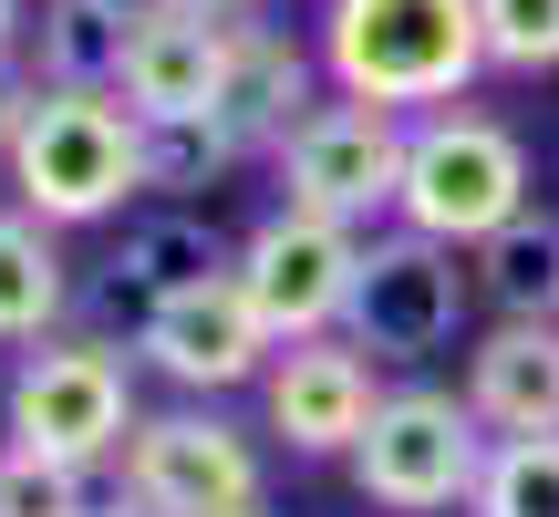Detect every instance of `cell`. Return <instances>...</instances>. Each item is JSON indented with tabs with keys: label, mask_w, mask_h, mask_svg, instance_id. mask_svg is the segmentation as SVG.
Returning a JSON list of instances; mask_svg holds the SVG:
<instances>
[{
	"label": "cell",
	"mask_w": 559,
	"mask_h": 517,
	"mask_svg": "<svg viewBox=\"0 0 559 517\" xmlns=\"http://www.w3.org/2000/svg\"><path fill=\"white\" fill-rule=\"evenodd\" d=\"M32 104H41L32 62H0V156H11V135H21V124H32Z\"/></svg>",
	"instance_id": "cell-23"
},
{
	"label": "cell",
	"mask_w": 559,
	"mask_h": 517,
	"mask_svg": "<svg viewBox=\"0 0 559 517\" xmlns=\"http://www.w3.org/2000/svg\"><path fill=\"white\" fill-rule=\"evenodd\" d=\"M135 352L104 332H52L32 341V352L11 362V383H0V435L21 445V456H52V466H115L124 435H135Z\"/></svg>",
	"instance_id": "cell-4"
},
{
	"label": "cell",
	"mask_w": 559,
	"mask_h": 517,
	"mask_svg": "<svg viewBox=\"0 0 559 517\" xmlns=\"http://www.w3.org/2000/svg\"><path fill=\"white\" fill-rule=\"evenodd\" d=\"M115 507L135 517H239L270 507V435H249L218 404H166V414H135L115 456Z\"/></svg>",
	"instance_id": "cell-5"
},
{
	"label": "cell",
	"mask_w": 559,
	"mask_h": 517,
	"mask_svg": "<svg viewBox=\"0 0 559 517\" xmlns=\"http://www.w3.org/2000/svg\"><path fill=\"white\" fill-rule=\"evenodd\" d=\"M487 73H559V0H477Z\"/></svg>",
	"instance_id": "cell-21"
},
{
	"label": "cell",
	"mask_w": 559,
	"mask_h": 517,
	"mask_svg": "<svg viewBox=\"0 0 559 517\" xmlns=\"http://www.w3.org/2000/svg\"><path fill=\"white\" fill-rule=\"evenodd\" d=\"M466 517H559V435H498Z\"/></svg>",
	"instance_id": "cell-19"
},
{
	"label": "cell",
	"mask_w": 559,
	"mask_h": 517,
	"mask_svg": "<svg viewBox=\"0 0 559 517\" xmlns=\"http://www.w3.org/2000/svg\"><path fill=\"white\" fill-rule=\"evenodd\" d=\"M145 145L156 135L124 94H41L0 177H11V207H32L41 228H104V218H135V197H156Z\"/></svg>",
	"instance_id": "cell-2"
},
{
	"label": "cell",
	"mask_w": 559,
	"mask_h": 517,
	"mask_svg": "<svg viewBox=\"0 0 559 517\" xmlns=\"http://www.w3.org/2000/svg\"><path fill=\"white\" fill-rule=\"evenodd\" d=\"M104 11H115L124 32H135V21H156V11H177V0H104Z\"/></svg>",
	"instance_id": "cell-25"
},
{
	"label": "cell",
	"mask_w": 559,
	"mask_h": 517,
	"mask_svg": "<svg viewBox=\"0 0 559 517\" xmlns=\"http://www.w3.org/2000/svg\"><path fill=\"white\" fill-rule=\"evenodd\" d=\"M321 104V52L290 32V21H270V11H249V21H228V83H218V135H239L249 145V166L280 156V135H290L300 115Z\"/></svg>",
	"instance_id": "cell-12"
},
{
	"label": "cell",
	"mask_w": 559,
	"mask_h": 517,
	"mask_svg": "<svg viewBox=\"0 0 559 517\" xmlns=\"http://www.w3.org/2000/svg\"><path fill=\"white\" fill-rule=\"evenodd\" d=\"M404 124L394 104H353V94H321L311 115L280 135L270 177L280 207H311V218L342 228H394V187H404Z\"/></svg>",
	"instance_id": "cell-7"
},
{
	"label": "cell",
	"mask_w": 559,
	"mask_h": 517,
	"mask_svg": "<svg viewBox=\"0 0 559 517\" xmlns=\"http://www.w3.org/2000/svg\"><path fill=\"white\" fill-rule=\"evenodd\" d=\"M198 11H218V21H249V11H270V0H198Z\"/></svg>",
	"instance_id": "cell-26"
},
{
	"label": "cell",
	"mask_w": 559,
	"mask_h": 517,
	"mask_svg": "<svg viewBox=\"0 0 559 517\" xmlns=\"http://www.w3.org/2000/svg\"><path fill=\"white\" fill-rule=\"evenodd\" d=\"M373 404H383V362L362 341H342V332L280 341L270 373H260V435L280 456H353Z\"/></svg>",
	"instance_id": "cell-11"
},
{
	"label": "cell",
	"mask_w": 559,
	"mask_h": 517,
	"mask_svg": "<svg viewBox=\"0 0 559 517\" xmlns=\"http://www.w3.org/2000/svg\"><path fill=\"white\" fill-rule=\"evenodd\" d=\"M270 321L249 311L239 279H207V290H177L156 311H135V362L156 383H177L187 404H228V394H260L270 373Z\"/></svg>",
	"instance_id": "cell-10"
},
{
	"label": "cell",
	"mask_w": 559,
	"mask_h": 517,
	"mask_svg": "<svg viewBox=\"0 0 559 517\" xmlns=\"http://www.w3.org/2000/svg\"><path fill=\"white\" fill-rule=\"evenodd\" d=\"M362 239H373V228L311 218V207H270V218L239 239V269H228V279H239L249 311L270 321V341H321V332L353 321Z\"/></svg>",
	"instance_id": "cell-9"
},
{
	"label": "cell",
	"mask_w": 559,
	"mask_h": 517,
	"mask_svg": "<svg viewBox=\"0 0 559 517\" xmlns=\"http://www.w3.org/2000/svg\"><path fill=\"white\" fill-rule=\"evenodd\" d=\"M239 517H270V507H239Z\"/></svg>",
	"instance_id": "cell-28"
},
{
	"label": "cell",
	"mask_w": 559,
	"mask_h": 517,
	"mask_svg": "<svg viewBox=\"0 0 559 517\" xmlns=\"http://www.w3.org/2000/svg\"><path fill=\"white\" fill-rule=\"evenodd\" d=\"M487 445H498V435L477 424L466 394H445V383H383L373 424H362V445L342 466H353L362 507H383V517H445V507L477 497Z\"/></svg>",
	"instance_id": "cell-6"
},
{
	"label": "cell",
	"mask_w": 559,
	"mask_h": 517,
	"mask_svg": "<svg viewBox=\"0 0 559 517\" xmlns=\"http://www.w3.org/2000/svg\"><path fill=\"white\" fill-rule=\"evenodd\" d=\"M321 83L353 104H394V115H436L466 104L487 73L477 0H321L311 21Z\"/></svg>",
	"instance_id": "cell-1"
},
{
	"label": "cell",
	"mask_w": 559,
	"mask_h": 517,
	"mask_svg": "<svg viewBox=\"0 0 559 517\" xmlns=\"http://www.w3.org/2000/svg\"><path fill=\"white\" fill-rule=\"evenodd\" d=\"M62 311H73V258H62V228H41L32 207H0V352L52 341Z\"/></svg>",
	"instance_id": "cell-16"
},
{
	"label": "cell",
	"mask_w": 559,
	"mask_h": 517,
	"mask_svg": "<svg viewBox=\"0 0 559 517\" xmlns=\"http://www.w3.org/2000/svg\"><path fill=\"white\" fill-rule=\"evenodd\" d=\"M218 83H228V21L218 11L177 0V11L124 32V83L115 94L135 104L145 124H207L218 115Z\"/></svg>",
	"instance_id": "cell-13"
},
{
	"label": "cell",
	"mask_w": 559,
	"mask_h": 517,
	"mask_svg": "<svg viewBox=\"0 0 559 517\" xmlns=\"http://www.w3.org/2000/svg\"><path fill=\"white\" fill-rule=\"evenodd\" d=\"M145 177H156V197H198V187H218V177H239L249 166V145L239 135H218V124H145Z\"/></svg>",
	"instance_id": "cell-20"
},
{
	"label": "cell",
	"mask_w": 559,
	"mask_h": 517,
	"mask_svg": "<svg viewBox=\"0 0 559 517\" xmlns=\"http://www.w3.org/2000/svg\"><path fill=\"white\" fill-rule=\"evenodd\" d=\"M94 477L83 466H52V456H21L0 445V517H94Z\"/></svg>",
	"instance_id": "cell-22"
},
{
	"label": "cell",
	"mask_w": 559,
	"mask_h": 517,
	"mask_svg": "<svg viewBox=\"0 0 559 517\" xmlns=\"http://www.w3.org/2000/svg\"><path fill=\"white\" fill-rule=\"evenodd\" d=\"M239 269V239H228L207 207H187V197H156V207H135V218L115 228V258H104V290L115 300H135V311H156V300H177V290H207V279H228Z\"/></svg>",
	"instance_id": "cell-14"
},
{
	"label": "cell",
	"mask_w": 559,
	"mask_h": 517,
	"mask_svg": "<svg viewBox=\"0 0 559 517\" xmlns=\"http://www.w3.org/2000/svg\"><path fill=\"white\" fill-rule=\"evenodd\" d=\"M41 94H115L124 83V21L104 0H32V41H21Z\"/></svg>",
	"instance_id": "cell-17"
},
{
	"label": "cell",
	"mask_w": 559,
	"mask_h": 517,
	"mask_svg": "<svg viewBox=\"0 0 559 517\" xmlns=\"http://www.w3.org/2000/svg\"><path fill=\"white\" fill-rule=\"evenodd\" d=\"M466 269H477V300L498 321H559V207L508 218L498 239L466 249Z\"/></svg>",
	"instance_id": "cell-18"
},
{
	"label": "cell",
	"mask_w": 559,
	"mask_h": 517,
	"mask_svg": "<svg viewBox=\"0 0 559 517\" xmlns=\"http://www.w3.org/2000/svg\"><path fill=\"white\" fill-rule=\"evenodd\" d=\"M539 207V166H528V135L487 104H436V115L404 124V187H394V228L445 249L498 239L508 218Z\"/></svg>",
	"instance_id": "cell-3"
},
{
	"label": "cell",
	"mask_w": 559,
	"mask_h": 517,
	"mask_svg": "<svg viewBox=\"0 0 559 517\" xmlns=\"http://www.w3.org/2000/svg\"><path fill=\"white\" fill-rule=\"evenodd\" d=\"M466 311H477L466 249L415 239V228H373V239H362V279H353L342 341H362L373 362H436V352H456Z\"/></svg>",
	"instance_id": "cell-8"
},
{
	"label": "cell",
	"mask_w": 559,
	"mask_h": 517,
	"mask_svg": "<svg viewBox=\"0 0 559 517\" xmlns=\"http://www.w3.org/2000/svg\"><path fill=\"white\" fill-rule=\"evenodd\" d=\"M94 517H135V507H115V497H104V507H94Z\"/></svg>",
	"instance_id": "cell-27"
},
{
	"label": "cell",
	"mask_w": 559,
	"mask_h": 517,
	"mask_svg": "<svg viewBox=\"0 0 559 517\" xmlns=\"http://www.w3.org/2000/svg\"><path fill=\"white\" fill-rule=\"evenodd\" d=\"M456 394L487 435H559V321H487Z\"/></svg>",
	"instance_id": "cell-15"
},
{
	"label": "cell",
	"mask_w": 559,
	"mask_h": 517,
	"mask_svg": "<svg viewBox=\"0 0 559 517\" xmlns=\"http://www.w3.org/2000/svg\"><path fill=\"white\" fill-rule=\"evenodd\" d=\"M21 41H32V0H0V62H21Z\"/></svg>",
	"instance_id": "cell-24"
}]
</instances>
